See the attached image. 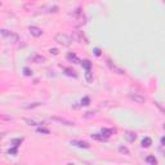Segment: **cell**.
<instances>
[{"label": "cell", "instance_id": "obj_1", "mask_svg": "<svg viewBox=\"0 0 165 165\" xmlns=\"http://www.w3.org/2000/svg\"><path fill=\"white\" fill-rule=\"evenodd\" d=\"M54 40L57 41L58 44H61V45L63 46H68L71 44V41H72V39H71L68 35H66V34H57L56 35V38H54Z\"/></svg>", "mask_w": 165, "mask_h": 165}, {"label": "cell", "instance_id": "obj_2", "mask_svg": "<svg viewBox=\"0 0 165 165\" xmlns=\"http://www.w3.org/2000/svg\"><path fill=\"white\" fill-rule=\"evenodd\" d=\"M129 98H130L134 103H138V104H142L146 102V97L142 95L141 93H129Z\"/></svg>", "mask_w": 165, "mask_h": 165}, {"label": "cell", "instance_id": "obj_3", "mask_svg": "<svg viewBox=\"0 0 165 165\" xmlns=\"http://www.w3.org/2000/svg\"><path fill=\"white\" fill-rule=\"evenodd\" d=\"M0 34L9 41H17L18 40V35L14 34V32H12V31H8V30H0Z\"/></svg>", "mask_w": 165, "mask_h": 165}, {"label": "cell", "instance_id": "obj_4", "mask_svg": "<svg viewBox=\"0 0 165 165\" xmlns=\"http://www.w3.org/2000/svg\"><path fill=\"white\" fill-rule=\"evenodd\" d=\"M50 120H52V121L58 123V124H62V125H68V126L74 125V121H68V120L62 119V117H58V116H52Z\"/></svg>", "mask_w": 165, "mask_h": 165}, {"label": "cell", "instance_id": "obj_5", "mask_svg": "<svg viewBox=\"0 0 165 165\" xmlns=\"http://www.w3.org/2000/svg\"><path fill=\"white\" fill-rule=\"evenodd\" d=\"M29 31H30V34H31L32 36H35V38H39V36L43 35V30H41L40 27H36V26H30Z\"/></svg>", "mask_w": 165, "mask_h": 165}, {"label": "cell", "instance_id": "obj_6", "mask_svg": "<svg viewBox=\"0 0 165 165\" xmlns=\"http://www.w3.org/2000/svg\"><path fill=\"white\" fill-rule=\"evenodd\" d=\"M107 66H108V67L111 68L112 71H115L116 74H119V75H123V74H124V70H123V68H120L119 66H116L115 63H112V61H110V59H107Z\"/></svg>", "mask_w": 165, "mask_h": 165}, {"label": "cell", "instance_id": "obj_7", "mask_svg": "<svg viewBox=\"0 0 165 165\" xmlns=\"http://www.w3.org/2000/svg\"><path fill=\"white\" fill-rule=\"evenodd\" d=\"M71 17H72L74 20H76V21H81L82 18H84V14H82V10L80 9V8L75 9L72 13H71Z\"/></svg>", "mask_w": 165, "mask_h": 165}, {"label": "cell", "instance_id": "obj_8", "mask_svg": "<svg viewBox=\"0 0 165 165\" xmlns=\"http://www.w3.org/2000/svg\"><path fill=\"white\" fill-rule=\"evenodd\" d=\"M72 40L78 41V43H82V41H84V35H82V32H81V31H79V30H76V31H74Z\"/></svg>", "mask_w": 165, "mask_h": 165}, {"label": "cell", "instance_id": "obj_9", "mask_svg": "<svg viewBox=\"0 0 165 165\" xmlns=\"http://www.w3.org/2000/svg\"><path fill=\"white\" fill-rule=\"evenodd\" d=\"M71 145L78 146V147H80V148H89V145L84 141H71Z\"/></svg>", "mask_w": 165, "mask_h": 165}, {"label": "cell", "instance_id": "obj_10", "mask_svg": "<svg viewBox=\"0 0 165 165\" xmlns=\"http://www.w3.org/2000/svg\"><path fill=\"white\" fill-rule=\"evenodd\" d=\"M32 62H35V63H43V62H45V58H44L43 56H40V54H38V56L32 57Z\"/></svg>", "mask_w": 165, "mask_h": 165}, {"label": "cell", "instance_id": "obj_11", "mask_svg": "<svg viewBox=\"0 0 165 165\" xmlns=\"http://www.w3.org/2000/svg\"><path fill=\"white\" fill-rule=\"evenodd\" d=\"M145 161L146 163H148V164H153V165L158 163V160L155 159V156H147V158L145 159Z\"/></svg>", "mask_w": 165, "mask_h": 165}, {"label": "cell", "instance_id": "obj_12", "mask_svg": "<svg viewBox=\"0 0 165 165\" xmlns=\"http://www.w3.org/2000/svg\"><path fill=\"white\" fill-rule=\"evenodd\" d=\"M151 143H152V141H151V138H148V137H146V138L142 141V147H150Z\"/></svg>", "mask_w": 165, "mask_h": 165}, {"label": "cell", "instance_id": "obj_13", "mask_svg": "<svg viewBox=\"0 0 165 165\" xmlns=\"http://www.w3.org/2000/svg\"><path fill=\"white\" fill-rule=\"evenodd\" d=\"M125 137H126V139H128L129 142H133L134 139H136V134H133V133H130V132H128V133L125 134Z\"/></svg>", "mask_w": 165, "mask_h": 165}, {"label": "cell", "instance_id": "obj_14", "mask_svg": "<svg viewBox=\"0 0 165 165\" xmlns=\"http://www.w3.org/2000/svg\"><path fill=\"white\" fill-rule=\"evenodd\" d=\"M119 151H120V153H123V155H126V156H129L130 155V152H129V150L126 147H124V146H121V147H119Z\"/></svg>", "mask_w": 165, "mask_h": 165}, {"label": "cell", "instance_id": "obj_15", "mask_svg": "<svg viewBox=\"0 0 165 165\" xmlns=\"http://www.w3.org/2000/svg\"><path fill=\"white\" fill-rule=\"evenodd\" d=\"M115 130H112V129H103L102 133H104V137H110L111 134H114Z\"/></svg>", "mask_w": 165, "mask_h": 165}, {"label": "cell", "instance_id": "obj_16", "mask_svg": "<svg viewBox=\"0 0 165 165\" xmlns=\"http://www.w3.org/2000/svg\"><path fill=\"white\" fill-rule=\"evenodd\" d=\"M40 104H43L41 102H34L32 104H27V106H23L25 108H34V107H38V106H40Z\"/></svg>", "mask_w": 165, "mask_h": 165}, {"label": "cell", "instance_id": "obj_17", "mask_svg": "<svg viewBox=\"0 0 165 165\" xmlns=\"http://www.w3.org/2000/svg\"><path fill=\"white\" fill-rule=\"evenodd\" d=\"M92 138L97 139V141H104V139H106L103 136H98V134H92Z\"/></svg>", "mask_w": 165, "mask_h": 165}, {"label": "cell", "instance_id": "obj_18", "mask_svg": "<svg viewBox=\"0 0 165 165\" xmlns=\"http://www.w3.org/2000/svg\"><path fill=\"white\" fill-rule=\"evenodd\" d=\"M23 121L27 123L29 125H39V124H40V123H36V121H34V120H30V119H23Z\"/></svg>", "mask_w": 165, "mask_h": 165}, {"label": "cell", "instance_id": "obj_19", "mask_svg": "<svg viewBox=\"0 0 165 165\" xmlns=\"http://www.w3.org/2000/svg\"><path fill=\"white\" fill-rule=\"evenodd\" d=\"M85 78H87L88 81H92V76H90V71H87V74H85Z\"/></svg>", "mask_w": 165, "mask_h": 165}, {"label": "cell", "instance_id": "obj_20", "mask_svg": "<svg viewBox=\"0 0 165 165\" xmlns=\"http://www.w3.org/2000/svg\"><path fill=\"white\" fill-rule=\"evenodd\" d=\"M88 102H89V98H84V100L81 101V104H89Z\"/></svg>", "mask_w": 165, "mask_h": 165}, {"label": "cell", "instance_id": "obj_21", "mask_svg": "<svg viewBox=\"0 0 165 165\" xmlns=\"http://www.w3.org/2000/svg\"><path fill=\"white\" fill-rule=\"evenodd\" d=\"M39 133H46V134H48L49 133V130H48V129H39Z\"/></svg>", "mask_w": 165, "mask_h": 165}, {"label": "cell", "instance_id": "obj_22", "mask_svg": "<svg viewBox=\"0 0 165 165\" xmlns=\"http://www.w3.org/2000/svg\"><path fill=\"white\" fill-rule=\"evenodd\" d=\"M50 53H53V54H58V50H57V49H50Z\"/></svg>", "mask_w": 165, "mask_h": 165}]
</instances>
